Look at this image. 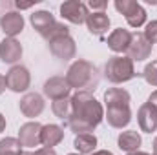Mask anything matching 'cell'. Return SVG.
I'll return each instance as SVG.
<instances>
[{"mask_svg": "<svg viewBox=\"0 0 157 155\" xmlns=\"http://www.w3.org/2000/svg\"><path fill=\"white\" fill-rule=\"evenodd\" d=\"M104 119L102 104L88 91H77L71 97V115L68 124L73 133H91Z\"/></svg>", "mask_w": 157, "mask_h": 155, "instance_id": "cell-1", "label": "cell"}, {"mask_svg": "<svg viewBox=\"0 0 157 155\" xmlns=\"http://www.w3.org/2000/svg\"><path fill=\"white\" fill-rule=\"evenodd\" d=\"M130 93L122 88H110L104 93V102H106V115L104 119L112 128L122 130L130 124L132 120V110H130Z\"/></svg>", "mask_w": 157, "mask_h": 155, "instance_id": "cell-2", "label": "cell"}, {"mask_svg": "<svg viewBox=\"0 0 157 155\" xmlns=\"http://www.w3.org/2000/svg\"><path fill=\"white\" fill-rule=\"evenodd\" d=\"M66 82L70 84V88H75L77 91H91L97 88L99 84V73H97V68L84 60V59H78L75 60L70 68H68V73H66Z\"/></svg>", "mask_w": 157, "mask_h": 155, "instance_id": "cell-3", "label": "cell"}, {"mask_svg": "<svg viewBox=\"0 0 157 155\" xmlns=\"http://www.w3.org/2000/svg\"><path fill=\"white\" fill-rule=\"evenodd\" d=\"M31 26L39 31V35L42 39H46L48 42L51 39H57V37H62V35H70V28L66 24H60L53 18V15L49 11H35L31 17Z\"/></svg>", "mask_w": 157, "mask_h": 155, "instance_id": "cell-4", "label": "cell"}, {"mask_svg": "<svg viewBox=\"0 0 157 155\" xmlns=\"http://www.w3.org/2000/svg\"><path fill=\"white\" fill-rule=\"evenodd\" d=\"M137 73H135V68H133V60L128 55H115L104 66V77H106V80H110L112 84L128 82Z\"/></svg>", "mask_w": 157, "mask_h": 155, "instance_id": "cell-5", "label": "cell"}, {"mask_svg": "<svg viewBox=\"0 0 157 155\" xmlns=\"http://www.w3.org/2000/svg\"><path fill=\"white\" fill-rule=\"evenodd\" d=\"M113 6H115V9L121 15H124L128 26H132V28L144 26V22H146V11H144V7L139 2H135V0H115Z\"/></svg>", "mask_w": 157, "mask_h": 155, "instance_id": "cell-6", "label": "cell"}, {"mask_svg": "<svg viewBox=\"0 0 157 155\" xmlns=\"http://www.w3.org/2000/svg\"><path fill=\"white\" fill-rule=\"evenodd\" d=\"M29 84H31V75L26 66H13L6 75V88L15 93L28 91Z\"/></svg>", "mask_w": 157, "mask_h": 155, "instance_id": "cell-7", "label": "cell"}, {"mask_svg": "<svg viewBox=\"0 0 157 155\" xmlns=\"http://www.w3.org/2000/svg\"><path fill=\"white\" fill-rule=\"evenodd\" d=\"M60 15L68 22L80 26V24L86 22L90 11H88V6L84 2H80V0H68V2L60 4Z\"/></svg>", "mask_w": 157, "mask_h": 155, "instance_id": "cell-8", "label": "cell"}, {"mask_svg": "<svg viewBox=\"0 0 157 155\" xmlns=\"http://www.w3.org/2000/svg\"><path fill=\"white\" fill-rule=\"evenodd\" d=\"M49 46V51L60 59V60H71L75 55H77V46H75V40L71 39L70 35H62V37H57V39H51L48 42Z\"/></svg>", "mask_w": 157, "mask_h": 155, "instance_id": "cell-9", "label": "cell"}, {"mask_svg": "<svg viewBox=\"0 0 157 155\" xmlns=\"http://www.w3.org/2000/svg\"><path fill=\"white\" fill-rule=\"evenodd\" d=\"M152 44L144 39L143 33H132V42H130V47H128V57L135 62H143L146 60L150 55H152Z\"/></svg>", "mask_w": 157, "mask_h": 155, "instance_id": "cell-10", "label": "cell"}, {"mask_svg": "<svg viewBox=\"0 0 157 155\" xmlns=\"http://www.w3.org/2000/svg\"><path fill=\"white\" fill-rule=\"evenodd\" d=\"M40 131H42V124L37 120L26 122L20 126L18 130V141L24 148H35L40 146Z\"/></svg>", "mask_w": 157, "mask_h": 155, "instance_id": "cell-11", "label": "cell"}, {"mask_svg": "<svg viewBox=\"0 0 157 155\" xmlns=\"http://www.w3.org/2000/svg\"><path fill=\"white\" fill-rule=\"evenodd\" d=\"M70 84L66 82V77H51L44 82V95L51 100H59V99H66L70 97Z\"/></svg>", "mask_w": 157, "mask_h": 155, "instance_id": "cell-12", "label": "cell"}, {"mask_svg": "<svg viewBox=\"0 0 157 155\" xmlns=\"http://www.w3.org/2000/svg\"><path fill=\"white\" fill-rule=\"evenodd\" d=\"M0 28L9 39H15L24 29V17L18 11H7L0 17Z\"/></svg>", "mask_w": 157, "mask_h": 155, "instance_id": "cell-13", "label": "cell"}, {"mask_svg": "<svg viewBox=\"0 0 157 155\" xmlns=\"http://www.w3.org/2000/svg\"><path fill=\"white\" fill-rule=\"evenodd\" d=\"M44 99L39 93H26L22 99H20V112L22 115L28 117V119H35L44 112Z\"/></svg>", "mask_w": 157, "mask_h": 155, "instance_id": "cell-14", "label": "cell"}, {"mask_svg": "<svg viewBox=\"0 0 157 155\" xmlns=\"http://www.w3.org/2000/svg\"><path fill=\"white\" fill-rule=\"evenodd\" d=\"M22 57V44L17 39H6L0 42V60L4 64H17Z\"/></svg>", "mask_w": 157, "mask_h": 155, "instance_id": "cell-15", "label": "cell"}, {"mask_svg": "<svg viewBox=\"0 0 157 155\" xmlns=\"http://www.w3.org/2000/svg\"><path fill=\"white\" fill-rule=\"evenodd\" d=\"M137 122H139L141 131H144V133L155 131L157 130V110L152 104L144 102V104L137 110Z\"/></svg>", "mask_w": 157, "mask_h": 155, "instance_id": "cell-16", "label": "cell"}, {"mask_svg": "<svg viewBox=\"0 0 157 155\" xmlns=\"http://www.w3.org/2000/svg\"><path fill=\"white\" fill-rule=\"evenodd\" d=\"M86 26H88V31H90L91 35L102 37V35L108 33V29H110V17H108L104 11H101V13L93 11V13L88 15Z\"/></svg>", "mask_w": 157, "mask_h": 155, "instance_id": "cell-17", "label": "cell"}, {"mask_svg": "<svg viewBox=\"0 0 157 155\" xmlns=\"http://www.w3.org/2000/svg\"><path fill=\"white\" fill-rule=\"evenodd\" d=\"M130 42H132V33L128 29L117 28L108 37V47L113 53H126L128 47H130Z\"/></svg>", "mask_w": 157, "mask_h": 155, "instance_id": "cell-18", "label": "cell"}, {"mask_svg": "<svg viewBox=\"0 0 157 155\" xmlns=\"http://www.w3.org/2000/svg\"><path fill=\"white\" fill-rule=\"evenodd\" d=\"M64 139V130L57 124H46L42 126V131H40V144L44 148H53L57 144H60Z\"/></svg>", "mask_w": 157, "mask_h": 155, "instance_id": "cell-19", "label": "cell"}, {"mask_svg": "<svg viewBox=\"0 0 157 155\" xmlns=\"http://www.w3.org/2000/svg\"><path fill=\"white\" fill-rule=\"evenodd\" d=\"M141 142H143L141 135H139L137 131H133V130L122 131V133H121V135L117 137V144H119V148H121L122 152H126V153L137 152V150H139V146H141Z\"/></svg>", "mask_w": 157, "mask_h": 155, "instance_id": "cell-20", "label": "cell"}, {"mask_svg": "<svg viewBox=\"0 0 157 155\" xmlns=\"http://www.w3.org/2000/svg\"><path fill=\"white\" fill-rule=\"evenodd\" d=\"M73 146L80 155H91L97 148V137L93 133H82L77 135L73 141Z\"/></svg>", "mask_w": 157, "mask_h": 155, "instance_id": "cell-21", "label": "cell"}, {"mask_svg": "<svg viewBox=\"0 0 157 155\" xmlns=\"http://www.w3.org/2000/svg\"><path fill=\"white\" fill-rule=\"evenodd\" d=\"M51 112L55 113V117H59L62 120L64 119H70V115H71V97L53 100L51 102Z\"/></svg>", "mask_w": 157, "mask_h": 155, "instance_id": "cell-22", "label": "cell"}, {"mask_svg": "<svg viewBox=\"0 0 157 155\" xmlns=\"http://www.w3.org/2000/svg\"><path fill=\"white\" fill-rule=\"evenodd\" d=\"M0 155H22V144L15 137H6L0 141Z\"/></svg>", "mask_w": 157, "mask_h": 155, "instance_id": "cell-23", "label": "cell"}, {"mask_svg": "<svg viewBox=\"0 0 157 155\" xmlns=\"http://www.w3.org/2000/svg\"><path fill=\"white\" fill-rule=\"evenodd\" d=\"M143 77H144V80H146L150 86L157 88V62H152V64H148V66L144 68Z\"/></svg>", "mask_w": 157, "mask_h": 155, "instance_id": "cell-24", "label": "cell"}, {"mask_svg": "<svg viewBox=\"0 0 157 155\" xmlns=\"http://www.w3.org/2000/svg\"><path fill=\"white\" fill-rule=\"evenodd\" d=\"M144 39L148 40L152 46L157 44V20H152V22H148L146 24V29H144Z\"/></svg>", "mask_w": 157, "mask_h": 155, "instance_id": "cell-25", "label": "cell"}, {"mask_svg": "<svg viewBox=\"0 0 157 155\" xmlns=\"http://www.w3.org/2000/svg\"><path fill=\"white\" fill-rule=\"evenodd\" d=\"M93 11L97 9V13H101V11H104L106 7H108V2H99V0H90V4H88Z\"/></svg>", "mask_w": 157, "mask_h": 155, "instance_id": "cell-26", "label": "cell"}, {"mask_svg": "<svg viewBox=\"0 0 157 155\" xmlns=\"http://www.w3.org/2000/svg\"><path fill=\"white\" fill-rule=\"evenodd\" d=\"M33 155H57V153H55L53 148H39V150L33 152Z\"/></svg>", "mask_w": 157, "mask_h": 155, "instance_id": "cell-27", "label": "cell"}, {"mask_svg": "<svg viewBox=\"0 0 157 155\" xmlns=\"http://www.w3.org/2000/svg\"><path fill=\"white\" fill-rule=\"evenodd\" d=\"M148 104H152V106L157 110V89L152 93V95H150V97H148Z\"/></svg>", "mask_w": 157, "mask_h": 155, "instance_id": "cell-28", "label": "cell"}, {"mask_svg": "<svg viewBox=\"0 0 157 155\" xmlns=\"http://www.w3.org/2000/svg\"><path fill=\"white\" fill-rule=\"evenodd\" d=\"M4 130H6V117L0 113V133H2Z\"/></svg>", "mask_w": 157, "mask_h": 155, "instance_id": "cell-29", "label": "cell"}, {"mask_svg": "<svg viewBox=\"0 0 157 155\" xmlns=\"http://www.w3.org/2000/svg\"><path fill=\"white\" fill-rule=\"evenodd\" d=\"M15 6H17L18 9H28V7H31L33 4H20V2H15Z\"/></svg>", "mask_w": 157, "mask_h": 155, "instance_id": "cell-30", "label": "cell"}, {"mask_svg": "<svg viewBox=\"0 0 157 155\" xmlns=\"http://www.w3.org/2000/svg\"><path fill=\"white\" fill-rule=\"evenodd\" d=\"M6 89V77H2L0 75V95H2V91Z\"/></svg>", "mask_w": 157, "mask_h": 155, "instance_id": "cell-31", "label": "cell"}, {"mask_svg": "<svg viewBox=\"0 0 157 155\" xmlns=\"http://www.w3.org/2000/svg\"><path fill=\"white\" fill-rule=\"evenodd\" d=\"M91 155H113L112 152H108V150H99V152H93Z\"/></svg>", "mask_w": 157, "mask_h": 155, "instance_id": "cell-32", "label": "cell"}, {"mask_svg": "<svg viewBox=\"0 0 157 155\" xmlns=\"http://www.w3.org/2000/svg\"><path fill=\"white\" fill-rule=\"evenodd\" d=\"M126 155H150V153H146V152H139V150H137V152H132V153H126Z\"/></svg>", "mask_w": 157, "mask_h": 155, "instance_id": "cell-33", "label": "cell"}, {"mask_svg": "<svg viewBox=\"0 0 157 155\" xmlns=\"http://www.w3.org/2000/svg\"><path fill=\"white\" fill-rule=\"evenodd\" d=\"M154 155H157V137L154 139Z\"/></svg>", "mask_w": 157, "mask_h": 155, "instance_id": "cell-34", "label": "cell"}, {"mask_svg": "<svg viewBox=\"0 0 157 155\" xmlns=\"http://www.w3.org/2000/svg\"><path fill=\"white\" fill-rule=\"evenodd\" d=\"M22 155H33V152H22Z\"/></svg>", "mask_w": 157, "mask_h": 155, "instance_id": "cell-35", "label": "cell"}, {"mask_svg": "<svg viewBox=\"0 0 157 155\" xmlns=\"http://www.w3.org/2000/svg\"><path fill=\"white\" fill-rule=\"evenodd\" d=\"M70 155H80V153H70Z\"/></svg>", "mask_w": 157, "mask_h": 155, "instance_id": "cell-36", "label": "cell"}, {"mask_svg": "<svg viewBox=\"0 0 157 155\" xmlns=\"http://www.w3.org/2000/svg\"><path fill=\"white\" fill-rule=\"evenodd\" d=\"M155 62H157V60H155Z\"/></svg>", "mask_w": 157, "mask_h": 155, "instance_id": "cell-37", "label": "cell"}]
</instances>
